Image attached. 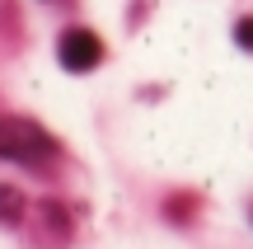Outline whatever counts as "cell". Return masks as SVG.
Segmentation results:
<instances>
[{
	"label": "cell",
	"instance_id": "cell-3",
	"mask_svg": "<svg viewBox=\"0 0 253 249\" xmlns=\"http://www.w3.org/2000/svg\"><path fill=\"white\" fill-rule=\"evenodd\" d=\"M0 221H19V193L0 188Z\"/></svg>",
	"mask_w": 253,
	"mask_h": 249
},
{
	"label": "cell",
	"instance_id": "cell-1",
	"mask_svg": "<svg viewBox=\"0 0 253 249\" xmlns=\"http://www.w3.org/2000/svg\"><path fill=\"white\" fill-rule=\"evenodd\" d=\"M0 155L9 160H47L56 155V141L38 132L33 122H0Z\"/></svg>",
	"mask_w": 253,
	"mask_h": 249
},
{
	"label": "cell",
	"instance_id": "cell-4",
	"mask_svg": "<svg viewBox=\"0 0 253 249\" xmlns=\"http://www.w3.org/2000/svg\"><path fill=\"white\" fill-rule=\"evenodd\" d=\"M235 43H239V47H249V52H253V14H249V19H239V24H235Z\"/></svg>",
	"mask_w": 253,
	"mask_h": 249
},
{
	"label": "cell",
	"instance_id": "cell-2",
	"mask_svg": "<svg viewBox=\"0 0 253 249\" xmlns=\"http://www.w3.org/2000/svg\"><path fill=\"white\" fill-rule=\"evenodd\" d=\"M56 56H61L66 71L84 75V71H94V66L103 61V43H99V33H89V28H66L61 43H56Z\"/></svg>",
	"mask_w": 253,
	"mask_h": 249
}]
</instances>
